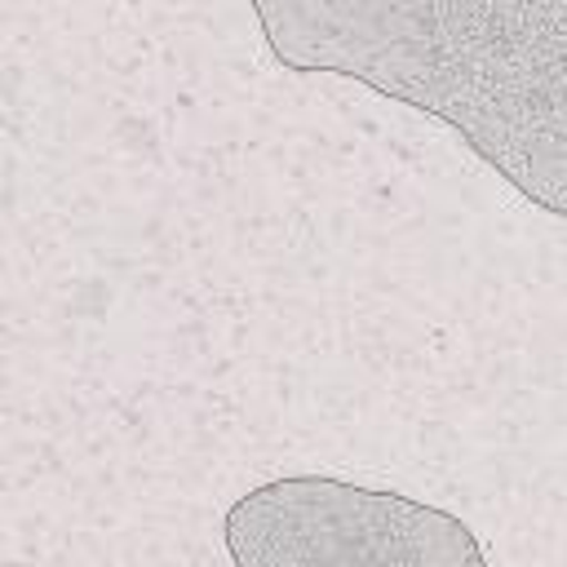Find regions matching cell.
Segmentation results:
<instances>
[{
    "instance_id": "6da1fadb",
    "label": "cell",
    "mask_w": 567,
    "mask_h": 567,
    "mask_svg": "<svg viewBox=\"0 0 567 567\" xmlns=\"http://www.w3.org/2000/svg\"><path fill=\"white\" fill-rule=\"evenodd\" d=\"M252 13L288 71L350 75L443 120L540 213L567 217V0H284Z\"/></svg>"
},
{
    "instance_id": "7a4b0ae2",
    "label": "cell",
    "mask_w": 567,
    "mask_h": 567,
    "mask_svg": "<svg viewBox=\"0 0 567 567\" xmlns=\"http://www.w3.org/2000/svg\"><path fill=\"white\" fill-rule=\"evenodd\" d=\"M221 532L235 567H487L456 514L332 474L248 487Z\"/></svg>"
}]
</instances>
